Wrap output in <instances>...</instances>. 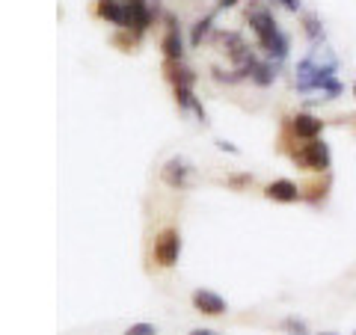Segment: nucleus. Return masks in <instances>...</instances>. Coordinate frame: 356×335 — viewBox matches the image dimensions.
Masks as SVG:
<instances>
[{"label": "nucleus", "mask_w": 356, "mask_h": 335, "mask_svg": "<svg viewBox=\"0 0 356 335\" xmlns=\"http://www.w3.org/2000/svg\"><path fill=\"white\" fill-rule=\"evenodd\" d=\"M187 335H220V332H217V329H202V327H199V329H191Z\"/></svg>", "instance_id": "aec40b11"}, {"label": "nucleus", "mask_w": 356, "mask_h": 335, "mask_svg": "<svg viewBox=\"0 0 356 335\" xmlns=\"http://www.w3.org/2000/svg\"><path fill=\"white\" fill-rule=\"evenodd\" d=\"M273 77H276V72H273V65H270V63H255V65H252V72H250V81H252V83H259V86H270V83H273Z\"/></svg>", "instance_id": "ddd939ff"}, {"label": "nucleus", "mask_w": 356, "mask_h": 335, "mask_svg": "<svg viewBox=\"0 0 356 335\" xmlns=\"http://www.w3.org/2000/svg\"><path fill=\"white\" fill-rule=\"evenodd\" d=\"M125 335H158V327H152V323H131Z\"/></svg>", "instance_id": "dca6fc26"}, {"label": "nucleus", "mask_w": 356, "mask_h": 335, "mask_svg": "<svg viewBox=\"0 0 356 335\" xmlns=\"http://www.w3.org/2000/svg\"><path fill=\"white\" fill-rule=\"evenodd\" d=\"M247 21H250V27H252V33H255V42H259V44L267 42L276 30H280L273 13H270V9H264V6H252L250 13H247Z\"/></svg>", "instance_id": "423d86ee"}, {"label": "nucleus", "mask_w": 356, "mask_h": 335, "mask_svg": "<svg viewBox=\"0 0 356 335\" xmlns=\"http://www.w3.org/2000/svg\"><path fill=\"white\" fill-rule=\"evenodd\" d=\"M294 83H297V92H324L327 98H339L341 95V83L336 81V74H327L315 69L309 63V57H303L294 69Z\"/></svg>", "instance_id": "f257e3e1"}, {"label": "nucleus", "mask_w": 356, "mask_h": 335, "mask_svg": "<svg viewBox=\"0 0 356 335\" xmlns=\"http://www.w3.org/2000/svg\"><path fill=\"white\" fill-rule=\"evenodd\" d=\"M211 21H214V15H205V18H199L196 21V27H193V44H199V42H202L205 36H208V33H211Z\"/></svg>", "instance_id": "2eb2a0df"}, {"label": "nucleus", "mask_w": 356, "mask_h": 335, "mask_svg": "<svg viewBox=\"0 0 356 335\" xmlns=\"http://www.w3.org/2000/svg\"><path fill=\"white\" fill-rule=\"evenodd\" d=\"M163 181L170 184L172 190H184L187 184L193 181V166H191V161L187 158H170L163 163Z\"/></svg>", "instance_id": "39448f33"}, {"label": "nucleus", "mask_w": 356, "mask_h": 335, "mask_svg": "<svg viewBox=\"0 0 356 335\" xmlns=\"http://www.w3.org/2000/svg\"><path fill=\"white\" fill-rule=\"evenodd\" d=\"M353 95H356V83H353Z\"/></svg>", "instance_id": "4be33fe9"}, {"label": "nucleus", "mask_w": 356, "mask_h": 335, "mask_svg": "<svg viewBox=\"0 0 356 335\" xmlns=\"http://www.w3.org/2000/svg\"><path fill=\"white\" fill-rule=\"evenodd\" d=\"M285 327L291 329V335H306V323H303V320H294V318H288V320H285Z\"/></svg>", "instance_id": "f3484780"}, {"label": "nucleus", "mask_w": 356, "mask_h": 335, "mask_svg": "<svg viewBox=\"0 0 356 335\" xmlns=\"http://www.w3.org/2000/svg\"><path fill=\"white\" fill-rule=\"evenodd\" d=\"M166 36H163V54H166V60H181L184 57V42H181V33H178V27H175V21L170 18L166 21Z\"/></svg>", "instance_id": "f8f14e48"}, {"label": "nucleus", "mask_w": 356, "mask_h": 335, "mask_svg": "<svg viewBox=\"0 0 356 335\" xmlns=\"http://www.w3.org/2000/svg\"><path fill=\"white\" fill-rule=\"evenodd\" d=\"M128 3V13H131V27L134 33H143L149 30L152 24V9H149V0H125Z\"/></svg>", "instance_id": "9d476101"}, {"label": "nucleus", "mask_w": 356, "mask_h": 335, "mask_svg": "<svg viewBox=\"0 0 356 335\" xmlns=\"http://www.w3.org/2000/svg\"><path fill=\"white\" fill-rule=\"evenodd\" d=\"M273 3H280L282 9H288V13H297L300 9V0H273Z\"/></svg>", "instance_id": "a211bd4d"}, {"label": "nucleus", "mask_w": 356, "mask_h": 335, "mask_svg": "<svg viewBox=\"0 0 356 335\" xmlns=\"http://www.w3.org/2000/svg\"><path fill=\"white\" fill-rule=\"evenodd\" d=\"M264 196L270 199V202H282V205H291V202H297L300 196V187L294 184V181H288V178H280V181H270L264 187Z\"/></svg>", "instance_id": "6e6552de"}, {"label": "nucleus", "mask_w": 356, "mask_h": 335, "mask_svg": "<svg viewBox=\"0 0 356 335\" xmlns=\"http://www.w3.org/2000/svg\"><path fill=\"white\" fill-rule=\"evenodd\" d=\"M95 15L102 21H107V24H113V27H122V30L131 27V13H128L125 0H98Z\"/></svg>", "instance_id": "20e7f679"}, {"label": "nucleus", "mask_w": 356, "mask_h": 335, "mask_svg": "<svg viewBox=\"0 0 356 335\" xmlns=\"http://www.w3.org/2000/svg\"><path fill=\"white\" fill-rule=\"evenodd\" d=\"M178 255H181V234L175 229H163L158 238H154V261L161 267H175Z\"/></svg>", "instance_id": "7ed1b4c3"}, {"label": "nucleus", "mask_w": 356, "mask_h": 335, "mask_svg": "<svg viewBox=\"0 0 356 335\" xmlns=\"http://www.w3.org/2000/svg\"><path fill=\"white\" fill-rule=\"evenodd\" d=\"M217 149H222V152H232V154H238V149L232 146V142H226V140H217Z\"/></svg>", "instance_id": "6ab92c4d"}, {"label": "nucleus", "mask_w": 356, "mask_h": 335, "mask_svg": "<svg viewBox=\"0 0 356 335\" xmlns=\"http://www.w3.org/2000/svg\"><path fill=\"white\" fill-rule=\"evenodd\" d=\"M259 48L267 54V57H270L273 63H280V60H285L288 57V48H291V39H288V33L285 30H276L270 39L267 42H261Z\"/></svg>", "instance_id": "9b49d317"}, {"label": "nucleus", "mask_w": 356, "mask_h": 335, "mask_svg": "<svg viewBox=\"0 0 356 335\" xmlns=\"http://www.w3.org/2000/svg\"><path fill=\"white\" fill-rule=\"evenodd\" d=\"M321 335H336V332H321Z\"/></svg>", "instance_id": "412c9836"}, {"label": "nucleus", "mask_w": 356, "mask_h": 335, "mask_svg": "<svg viewBox=\"0 0 356 335\" xmlns=\"http://www.w3.org/2000/svg\"><path fill=\"white\" fill-rule=\"evenodd\" d=\"M288 125H291L294 137H300V140H315V137H321V131H324V122L312 113H297V116H291Z\"/></svg>", "instance_id": "1a4fd4ad"}, {"label": "nucleus", "mask_w": 356, "mask_h": 335, "mask_svg": "<svg viewBox=\"0 0 356 335\" xmlns=\"http://www.w3.org/2000/svg\"><path fill=\"white\" fill-rule=\"evenodd\" d=\"M303 33L309 36L312 44H321V42H324V24H321V18H315V15H306V18H303Z\"/></svg>", "instance_id": "4468645a"}, {"label": "nucleus", "mask_w": 356, "mask_h": 335, "mask_svg": "<svg viewBox=\"0 0 356 335\" xmlns=\"http://www.w3.org/2000/svg\"><path fill=\"white\" fill-rule=\"evenodd\" d=\"M291 158L297 166H303L309 172H327L330 170V146L321 137L303 140V146H300Z\"/></svg>", "instance_id": "f03ea898"}, {"label": "nucleus", "mask_w": 356, "mask_h": 335, "mask_svg": "<svg viewBox=\"0 0 356 335\" xmlns=\"http://www.w3.org/2000/svg\"><path fill=\"white\" fill-rule=\"evenodd\" d=\"M193 309L196 311H202V315H211V318H217V315H226V300H222L217 291H208V288H199V291H193Z\"/></svg>", "instance_id": "0eeeda50"}]
</instances>
